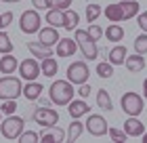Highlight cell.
<instances>
[{"mask_svg": "<svg viewBox=\"0 0 147 143\" xmlns=\"http://www.w3.org/2000/svg\"><path fill=\"white\" fill-rule=\"evenodd\" d=\"M74 93H76V91H74V84L69 82V80H55V82L51 84V88H49L51 101L57 107L67 105L69 101L74 99Z\"/></svg>", "mask_w": 147, "mask_h": 143, "instance_id": "1", "label": "cell"}, {"mask_svg": "<svg viewBox=\"0 0 147 143\" xmlns=\"http://www.w3.org/2000/svg\"><path fill=\"white\" fill-rule=\"evenodd\" d=\"M23 126H25V120L21 116H4V120H0V133L6 141H15L19 139V135L23 133Z\"/></svg>", "mask_w": 147, "mask_h": 143, "instance_id": "2", "label": "cell"}, {"mask_svg": "<svg viewBox=\"0 0 147 143\" xmlns=\"http://www.w3.org/2000/svg\"><path fill=\"white\" fill-rule=\"evenodd\" d=\"M74 40L78 42V49L82 51L84 59L92 61V59H97V57H99V46H97V40H92V38H90V34L86 32V30L76 28V32H74Z\"/></svg>", "mask_w": 147, "mask_h": 143, "instance_id": "3", "label": "cell"}, {"mask_svg": "<svg viewBox=\"0 0 147 143\" xmlns=\"http://www.w3.org/2000/svg\"><path fill=\"white\" fill-rule=\"evenodd\" d=\"M19 95H23V84H21V78L17 76H6L0 78V101L4 99H17Z\"/></svg>", "mask_w": 147, "mask_h": 143, "instance_id": "4", "label": "cell"}, {"mask_svg": "<svg viewBox=\"0 0 147 143\" xmlns=\"http://www.w3.org/2000/svg\"><path fill=\"white\" fill-rule=\"evenodd\" d=\"M120 105H122L124 114H128V116H139V114L143 112V107H145L143 97H141L139 93H135V91L124 93L122 99H120Z\"/></svg>", "mask_w": 147, "mask_h": 143, "instance_id": "5", "label": "cell"}, {"mask_svg": "<svg viewBox=\"0 0 147 143\" xmlns=\"http://www.w3.org/2000/svg\"><path fill=\"white\" fill-rule=\"evenodd\" d=\"M88 76H90V70L86 65V61H74V63L67 65V80L74 86L88 82Z\"/></svg>", "mask_w": 147, "mask_h": 143, "instance_id": "6", "label": "cell"}, {"mask_svg": "<svg viewBox=\"0 0 147 143\" xmlns=\"http://www.w3.org/2000/svg\"><path fill=\"white\" fill-rule=\"evenodd\" d=\"M19 30L23 34H38L40 30V13L36 9H28L21 13V17H19Z\"/></svg>", "mask_w": 147, "mask_h": 143, "instance_id": "7", "label": "cell"}, {"mask_svg": "<svg viewBox=\"0 0 147 143\" xmlns=\"http://www.w3.org/2000/svg\"><path fill=\"white\" fill-rule=\"evenodd\" d=\"M84 128L92 137H103V135H107V131H109L107 120H105L101 114H88V118L84 122Z\"/></svg>", "mask_w": 147, "mask_h": 143, "instance_id": "8", "label": "cell"}, {"mask_svg": "<svg viewBox=\"0 0 147 143\" xmlns=\"http://www.w3.org/2000/svg\"><path fill=\"white\" fill-rule=\"evenodd\" d=\"M34 122L40 126H44V128H51V126H57V122H59V112H55L53 107H38V110L34 112Z\"/></svg>", "mask_w": 147, "mask_h": 143, "instance_id": "9", "label": "cell"}, {"mask_svg": "<svg viewBox=\"0 0 147 143\" xmlns=\"http://www.w3.org/2000/svg\"><path fill=\"white\" fill-rule=\"evenodd\" d=\"M19 78L21 80H25V82H32V80H36L40 74V63L34 59V57H28V59H23L21 63H19Z\"/></svg>", "mask_w": 147, "mask_h": 143, "instance_id": "10", "label": "cell"}, {"mask_svg": "<svg viewBox=\"0 0 147 143\" xmlns=\"http://www.w3.org/2000/svg\"><path fill=\"white\" fill-rule=\"evenodd\" d=\"M124 133L128 137H141L145 133V124L137 116H128V120H124Z\"/></svg>", "mask_w": 147, "mask_h": 143, "instance_id": "11", "label": "cell"}, {"mask_svg": "<svg viewBox=\"0 0 147 143\" xmlns=\"http://www.w3.org/2000/svg\"><path fill=\"white\" fill-rule=\"evenodd\" d=\"M67 114L71 116V118H82V116L90 114V107L86 105L84 99H71L67 103Z\"/></svg>", "mask_w": 147, "mask_h": 143, "instance_id": "12", "label": "cell"}, {"mask_svg": "<svg viewBox=\"0 0 147 143\" xmlns=\"http://www.w3.org/2000/svg\"><path fill=\"white\" fill-rule=\"evenodd\" d=\"M78 49V42L74 38H59L57 42V57H74Z\"/></svg>", "mask_w": 147, "mask_h": 143, "instance_id": "13", "label": "cell"}, {"mask_svg": "<svg viewBox=\"0 0 147 143\" xmlns=\"http://www.w3.org/2000/svg\"><path fill=\"white\" fill-rule=\"evenodd\" d=\"M25 46H28V51L32 53V57L44 59V57H51L53 55V46H46V44L40 42V40H30Z\"/></svg>", "mask_w": 147, "mask_h": 143, "instance_id": "14", "label": "cell"}, {"mask_svg": "<svg viewBox=\"0 0 147 143\" xmlns=\"http://www.w3.org/2000/svg\"><path fill=\"white\" fill-rule=\"evenodd\" d=\"M126 57H128V51H126V46H122V44H116L107 53V61H109L111 65H124Z\"/></svg>", "mask_w": 147, "mask_h": 143, "instance_id": "15", "label": "cell"}, {"mask_svg": "<svg viewBox=\"0 0 147 143\" xmlns=\"http://www.w3.org/2000/svg\"><path fill=\"white\" fill-rule=\"evenodd\" d=\"M38 40L42 44L46 46H55L59 42V34H57V28H53V25H49V28H42V30H38Z\"/></svg>", "mask_w": 147, "mask_h": 143, "instance_id": "16", "label": "cell"}, {"mask_svg": "<svg viewBox=\"0 0 147 143\" xmlns=\"http://www.w3.org/2000/svg\"><path fill=\"white\" fill-rule=\"evenodd\" d=\"M19 67V61L17 57H13V53H6V55L0 57V74H15Z\"/></svg>", "mask_w": 147, "mask_h": 143, "instance_id": "17", "label": "cell"}, {"mask_svg": "<svg viewBox=\"0 0 147 143\" xmlns=\"http://www.w3.org/2000/svg\"><path fill=\"white\" fill-rule=\"evenodd\" d=\"M65 133L63 128H55V126H51V131H46L40 135V143H59V141H65Z\"/></svg>", "mask_w": 147, "mask_h": 143, "instance_id": "18", "label": "cell"}, {"mask_svg": "<svg viewBox=\"0 0 147 143\" xmlns=\"http://www.w3.org/2000/svg\"><path fill=\"white\" fill-rule=\"evenodd\" d=\"M120 9H122V19H132L139 15V11H141V4L137 2V0H122L120 2Z\"/></svg>", "mask_w": 147, "mask_h": 143, "instance_id": "19", "label": "cell"}, {"mask_svg": "<svg viewBox=\"0 0 147 143\" xmlns=\"http://www.w3.org/2000/svg\"><path fill=\"white\" fill-rule=\"evenodd\" d=\"M124 65H126V70H128L130 74H139V72L145 67V59H143V55L135 53V55H128V57H126Z\"/></svg>", "mask_w": 147, "mask_h": 143, "instance_id": "20", "label": "cell"}, {"mask_svg": "<svg viewBox=\"0 0 147 143\" xmlns=\"http://www.w3.org/2000/svg\"><path fill=\"white\" fill-rule=\"evenodd\" d=\"M42 91H44V86L40 84V82H36V80H32V82H28V84L23 86V97L28 99V101H36V99H40Z\"/></svg>", "mask_w": 147, "mask_h": 143, "instance_id": "21", "label": "cell"}, {"mask_svg": "<svg viewBox=\"0 0 147 143\" xmlns=\"http://www.w3.org/2000/svg\"><path fill=\"white\" fill-rule=\"evenodd\" d=\"M86 131L84 128V122H80L78 118H71V124L67 126V135H65V141H78L80 139V135H82Z\"/></svg>", "mask_w": 147, "mask_h": 143, "instance_id": "22", "label": "cell"}, {"mask_svg": "<svg viewBox=\"0 0 147 143\" xmlns=\"http://www.w3.org/2000/svg\"><path fill=\"white\" fill-rule=\"evenodd\" d=\"M57 70H59V65H57V59L55 57H44L42 61H40V72H42V76H46V78H53L57 74Z\"/></svg>", "mask_w": 147, "mask_h": 143, "instance_id": "23", "label": "cell"}, {"mask_svg": "<svg viewBox=\"0 0 147 143\" xmlns=\"http://www.w3.org/2000/svg\"><path fill=\"white\" fill-rule=\"evenodd\" d=\"M46 23L53 25V28H63L65 23V17H63V11L61 9H49L46 11Z\"/></svg>", "mask_w": 147, "mask_h": 143, "instance_id": "24", "label": "cell"}, {"mask_svg": "<svg viewBox=\"0 0 147 143\" xmlns=\"http://www.w3.org/2000/svg\"><path fill=\"white\" fill-rule=\"evenodd\" d=\"M103 34L107 36L109 42H120V40H124V28H122L120 23H111Z\"/></svg>", "mask_w": 147, "mask_h": 143, "instance_id": "25", "label": "cell"}, {"mask_svg": "<svg viewBox=\"0 0 147 143\" xmlns=\"http://www.w3.org/2000/svg\"><path fill=\"white\" fill-rule=\"evenodd\" d=\"M63 17H65V23H63V28H65V30L74 32V30L78 28V23H80V15H78L76 11L65 9V11H63Z\"/></svg>", "mask_w": 147, "mask_h": 143, "instance_id": "26", "label": "cell"}, {"mask_svg": "<svg viewBox=\"0 0 147 143\" xmlns=\"http://www.w3.org/2000/svg\"><path fill=\"white\" fill-rule=\"evenodd\" d=\"M103 15L107 17L111 23H120V21H124V19H122V9H120V4H107V9L103 11Z\"/></svg>", "mask_w": 147, "mask_h": 143, "instance_id": "27", "label": "cell"}, {"mask_svg": "<svg viewBox=\"0 0 147 143\" xmlns=\"http://www.w3.org/2000/svg\"><path fill=\"white\" fill-rule=\"evenodd\" d=\"M97 105L101 107V110H105V112H109V110H113L111 97L107 95V91H105V88H99V91H97Z\"/></svg>", "mask_w": 147, "mask_h": 143, "instance_id": "28", "label": "cell"}, {"mask_svg": "<svg viewBox=\"0 0 147 143\" xmlns=\"http://www.w3.org/2000/svg\"><path fill=\"white\" fill-rule=\"evenodd\" d=\"M6 53H13V42L11 36L4 30H0V55H6Z\"/></svg>", "mask_w": 147, "mask_h": 143, "instance_id": "29", "label": "cell"}, {"mask_svg": "<svg viewBox=\"0 0 147 143\" xmlns=\"http://www.w3.org/2000/svg\"><path fill=\"white\" fill-rule=\"evenodd\" d=\"M101 13H103L101 4H88V6H86V21H88V23H95Z\"/></svg>", "mask_w": 147, "mask_h": 143, "instance_id": "30", "label": "cell"}, {"mask_svg": "<svg viewBox=\"0 0 147 143\" xmlns=\"http://www.w3.org/2000/svg\"><path fill=\"white\" fill-rule=\"evenodd\" d=\"M97 74H99V78H111L113 76V65L109 61H101L97 65Z\"/></svg>", "mask_w": 147, "mask_h": 143, "instance_id": "31", "label": "cell"}, {"mask_svg": "<svg viewBox=\"0 0 147 143\" xmlns=\"http://www.w3.org/2000/svg\"><path fill=\"white\" fill-rule=\"evenodd\" d=\"M135 53H139V55H145L147 53V34L145 32L135 38Z\"/></svg>", "mask_w": 147, "mask_h": 143, "instance_id": "32", "label": "cell"}, {"mask_svg": "<svg viewBox=\"0 0 147 143\" xmlns=\"http://www.w3.org/2000/svg\"><path fill=\"white\" fill-rule=\"evenodd\" d=\"M107 135H109V139L113 143H124L126 139H128V135L124 133V128H109Z\"/></svg>", "mask_w": 147, "mask_h": 143, "instance_id": "33", "label": "cell"}, {"mask_svg": "<svg viewBox=\"0 0 147 143\" xmlns=\"http://www.w3.org/2000/svg\"><path fill=\"white\" fill-rule=\"evenodd\" d=\"M0 112H2L4 116H11L17 112V99H4L2 105H0Z\"/></svg>", "mask_w": 147, "mask_h": 143, "instance_id": "34", "label": "cell"}, {"mask_svg": "<svg viewBox=\"0 0 147 143\" xmlns=\"http://www.w3.org/2000/svg\"><path fill=\"white\" fill-rule=\"evenodd\" d=\"M19 141H21V143H38L40 135L36 131H23L21 135H19Z\"/></svg>", "mask_w": 147, "mask_h": 143, "instance_id": "35", "label": "cell"}, {"mask_svg": "<svg viewBox=\"0 0 147 143\" xmlns=\"http://www.w3.org/2000/svg\"><path fill=\"white\" fill-rule=\"evenodd\" d=\"M86 32L90 34V38H92V40H99V38L103 36V28H101V25H97V23H90Z\"/></svg>", "mask_w": 147, "mask_h": 143, "instance_id": "36", "label": "cell"}, {"mask_svg": "<svg viewBox=\"0 0 147 143\" xmlns=\"http://www.w3.org/2000/svg\"><path fill=\"white\" fill-rule=\"evenodd\" d=\"M49 6H51V9L65 11V9H69V6H71V0H49Z\"/></svg>", "mask_w": 147, "mask_h": 143, "instance_id": "37", "label": "cell"}, {"mask_svg": "<svg viewBox=\"0 0 147 143\" xmlns=\"http://www.w3.org/2000/svg\"><path fill=\"white\" fill-rule=\"evenodd\" d=\"M32 6H34L36 11H49V0H32Z\"/></svg>", "mask_w": 147, "mask_h": 143, "instance_id": "38", "label": "cell"}, {"mask_svg": "<svg viewBox=\"0 0 147 143\" xmlns=\"http://www.w3.org/2000/svg\"><path fill=\"white\" fill-rule=\"evenodd\" d=\"M137 23H139V28L147 34V11H143L141 15H137Z\"/></svg>", "mask_w": 147, "mask_h": 143, "instance_id": "39", "label": "cell"}, {"mask_svg": "<svg viewBox=\"0 0 147 143\" xmlns=\"http://www.w3.org/2000/svg\"><path fill=\"white\" fill-rule=\"evenodd\" d=\"M78 95H80V97H82V99H86V97H88V95H90V86L88 84H80V88H78Z\"/></svg>", "mask_w": 147, "mask_h": 143, "instance_id": "40", "label": "cell"}, {"mask_svg": "<svg viewBox=\"0 0 147 143\" xmlns=\"http://www.w3.org/2000/svg\"><path fill=\"white\" fill-rule=\"evenodd\" d=\"M11 21H13V13H11V11L2 13V23H4V28H9V25H11Z\"/></svg>", "mask_w": 147, "mask_h": 143, "instance_id": "41", "label": "cell"}, {"mask_svg": "<svg viewBox=\"0 0 147 143\" xmlns=\"http://www.w3.org/2000/svg\"><path fill=\"white\" fill-rule=\"evenodd\" d=\"M143 97H147V78L143 80Z\"/></svg>", "mask_w": 147, "mask_h": 143, "instance_id": "42", "label": "cell"}, {"mask_svg": "<svg viewBox=\"0 0 147 143\" xmlns=\"http://www.w3.org/2000/svg\"><path fill=\"white\" fill-rule=\"evenodd\" d=\"M141 141H143V143H147V131H145V133L141 135Z\"/></svg>", "mask_w": 147, "mask_h": 143, "instance_id": "43", "label": "cell"}, {"mask_svg": "<svg viewBox=\"0 0 147 143\" xmlns=\"http://www.w3.org/2000/svg\"><path fill=\"white\" fill-rule=\"evenodd\" d=\"M2 2H6V4H13V2H21V0H2Z\"/></svg>", "mask_w": 147, "mask_h": 143, "instance_id": "44", "label": "cell"}, {"mask_svg": "<svg viewBox=\"0 0 147 143\" xmlns=\"http://www.w3.org/2000/svg\"><path fill=\"white\" fill-rule=\"evenodd\" d=\"M0 30H4V23H2V13H0Z\"/></svg>", "mask_w": 147, "mask_h": 143, "instance_id": "45", "label": "cell"}, {"mask_svg": "<svg viewBox=\"0 0 147 143\" xmlns=\"http://www.w3.org/2000/svg\"><path fill=\"white\" fill-rule=\"evenodd\" d=\"M0 120H2V112H0Z\"/></svg>", "mask_w": 147, "mask_h": 143, "instance_id": "46", "label": "cell"}, {"mask_svg": "<svg viewBox=\"0 0 147 143\" xmlns=\"http://www.w3.org/2000/svg\"><path fill=\"white\" fill-rule=\"evenodd\" d=\"M88 2H90V0H88Z\"/></svg>", "mask_w": 147, "mask_h": 143, "instance_id": "47", "label": "cell"}]
</instances>
